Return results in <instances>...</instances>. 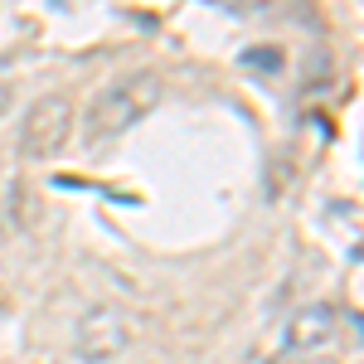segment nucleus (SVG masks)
<instances>
[{
    "label": "nucleus",
    "instance_id": "obj_1",
    "mask_svg": "<svg viewBox=\"0 0 364 364\" xmlns=\"http://www.w3.org/2000/svg\"><path fill=\"white\" fill-rule=\"evenodd\" d=\"M156 102H161V73L156 68H132V73L112 78V83L87 102V117H83L87 151H102L107 141L127 136L136 122L151 117Z\"/></svg>",
    "mask_w": 364,
    "mask_h": 364
},
{
    "label": "nucleus",
    "instance_id": "obj_2",
    "mask_svg": "<svg viewBox=\"0 0 364 364\" xmlns=\"http://www.w3.org/2000/svg\"><path fill=\"white\" fill-rule=\"evenodd\" d=\"M132 345V321L117 306H92L73 326V360L78 364H112Z\"/></svg>",
    "mask_w": 364,
    "mask_h": 364
},
{
    "label": "nucleus",
    "instance_id": "obj_3",
    "mask_svg": "<svg viewBox=\"0 0 364 364\" xmlns=\"http://www.w3.org/2000/svg\"><path fill=\"white\" fill-rule=\"evenodd\" d=\"M68 132H73V102L63 92H49L39 97L25 112V127H20V151L29 161H49L68 146Z\"/></svg>",
    "mask_w": 364,
    "mask_h": 364
},
{
    "label": "nucleus",
    "instance_id": "obj_4",
    "mask_svg": "<svg viewBox=\"0 0 364 364\" xmlns=\"http://www.w3.org/2000/svg\"><path fill=\"white\" fill-rule=\"evenodd\" d=\"M336 326H340L336 306L311 301V306H301L291 316V326H287V350H291V355H316V350H326V345L336 340Z\"/></svg>",
    "mask_w": 364,
    "mask_h": 364
},
{
    "label": "nucleus",
    "instance_id": "obj_5",
    "mask_svg": "<svg viewBox=\"0 0 364 364\" xmlns=\"http://www.w3.org/2000/svg\"><path fill=\"white\" fill-rule=\"evenodd\" d=\"M287 54H282L277 44H257V49H243L238 54V68H248V73H267V78H277Z\"/></svg>",
    "mask_w": 364,
    "mask_h": 364
},
{
    "label": "nucleus",
    "instance_id": "obj_6",
    "mask_svg": "<svg viewBox=\"0 0 364 364\" xmlns=\"http://www.w3.org/2000/svg\"><path fill=\"white\" fill-rule=\"evenodd\" d=\"M10 102H15V87H10V83H0V117L10 112Z\"/></svg>",
    "mask_w": 364,
    "mask_h": 364
},
{
    "label": "nucleus",
    "instance_id": "obj_7",
    "mask_svg": "<svg viewBox=\"0 0 364 364\" xmlns=\"http://www.w3.org/2000/svg\"><path fill=\"white\" fill-rule=\"evenodd\" d=\"M228 5H233V10H262L267 0H228Z\"/></svg>",
    "mask_w": 364,
    "mask_h": 364
},
{
    "label": "nucleus",
    "instance_id": "obj_8",
    "mask_svg": "<svg viewBox=\"0 0 364 364\" xmlns=\"http://www.w3.org/2000/svg\"><path fill=\"white\" fill-rule=\"evenodd\" d=\"M306 364H336V360H306Z\"/></svg>",
    "mask_w": 364,
    "mask_h": 364
},
{
    "label": "nucleus",
    "instance_id": "obj_9",
    "mask_svg": "<svg viewBox=\"0 0 364 364\" xmlns=\"http://www.w3.org/2000/svg\"><path fill=\"white\" fill-rule=\"evenodd\" d=\"M267 364H291V360H267Z\"/></svg>",
    "mask_w": 364,
    "mask_h": 364
}]
</instances>
